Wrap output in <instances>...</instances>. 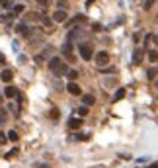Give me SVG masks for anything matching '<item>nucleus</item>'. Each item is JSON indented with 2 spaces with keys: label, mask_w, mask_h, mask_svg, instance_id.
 I'll use <instances>...</instances> for the list:
<instances>
[{
  "label": "nucleus",
  "mask_w": 158,
  "mask_h": 168,
  "mask_svg": "<svg viewBox=\"0 0 158 168\" xmlns=\"http://www.w3.org/2000/svg\"><path fill=\"white\" fill-rule=\"evenodd\" d=\"M78 51H80V57H82V59H86V61L94 59V47H92V43L82 41L80 47H78Z\"/></svg>",
  "instance_id": "nucleus-1"
},
{
  "label": "nucleus",
  "mask_w": 158,
  "mask_h": 168,
  "mask_svg": "<svg viewBox=\"0 0 158 168\" xmlns=\"http://www.w3.org/2000/svg\"><path fill=\"white\" fill-rule=\"evenodd\" d=\"M94 61L98 67H105L107 63H109V53H105V51H100V53L94 57Z\"/></svg>",
  "instance_id": "nucleus-2"
},
{
  "label": "nucleus",
  "mask_w": 158,
  "mask_h": 168,
  "mask_svg": "<svg viewBox=\"0 0 158 168\" xmlns=\"http://www.w3.org/2000/svg\"><path fill=\"white\" fill-rule=\"evenodd\" d=\"M63 55L67 57L70 63L76 61V57H74V53H72V45H70V43H64V45H63Z\"/></svg>",
  "instance_id": "nucleus-3"
},
{
  "label": "nucleus",
  "mask_w": 158,
  "mask_h": 168,
  "mask_svg": "<svg viewBox=\"0 0 158 168\" xmlns=\"http://www.w3.org/2000/svg\"><path fill=\"white\" fill-rule=\"evenodd\" d=\"M67 90L72 94V96H80L82 94V90H80V86H78L76 82H68V86H67Z\"/></svg>",
  "instance_id": "nucleus-4"
},
{
  "label": "nucleus",
  "mask_w": 158,
  "mask_h": 168,
  "mask_svg": "<svg viewBox=\"0 0 158 168\" xmlns=\"http://www.w3.org/2000/svg\"><path fill=\"white\" fill-rule=\"evenodd\" d=\"M61 65H63V61H61V57H53V59H51V61H49V69H51V70L55 72L57 69H59V67H61Z\"/></svg>",
  "instance_id": "nucleus-5"
},
{
  "label": "nucleus",
  "mask_w": 158,
  "mask_h": 168,
  "mask_svg": "<svg viewBox=\"0 0 158 168\" xmlns=\"http://www.w3.org/2000/svg\"><path fill=\"white\" fill-rule=\"evenodd\" d=\"M142 55H145V51H142V49H135V51H133V63L139 65V63L142 61Z\"/></svg>",
  "instance_id": "nucleus-6"
},
{
  "label": "nucleus",
  "mask_w": 158,
  "mask_h": 168,
  "mask_svg": "<svg viewBox=\"0 0 158 168\" xmlns=\"http://www.w3.org/2000/svg\"><path fill=\"white\" fill-rule=\"evenodd\" d=\"M82 104H86V108H88V106H94V104H96V98L92 96V94H84V96H82Z\"/></svg>",
  "instance_id": "nucleus-7"
},
{
  "label": "nucleus",
  "mask_w": 158,
  "mask_h": 168,
  "mask_svg": "<svg viewBox=\"0 0 158 168\" xmlns=\"http://www.w3.org/2000/svg\"><path fill=\"white\" fill-rule=\"evenodd\" d=\"M0 78H2V82H10V80L14 78V72H12L10 69H6V70H2V74H0Z\"/></svg>",
  "instance_id": "nucleus-8"
},
{
  "label": "nucleus",
  "mask_w": 158,
  "mask_h": 168,
  "mask_svg": "<svg viewBox=\"0 0 158 168\" xmlns=\"http://www.w3.org/2000/svg\"><path fill=\"white\" fill-rule=\"evenodd\" d=\"M53 20L55 22H64V20H67V12H64V10H57L53 14Z\"/></svg>",
  "instance_id": "nucleus-9"
},
{
  "label": "nucleus",
  "mask_w": 158,
  "mask_h": 168,
  "mask_svg": "<svg viewBox=\"0 0 158 168\" xmlns=\"http://www.w3.org/2000/svg\"><path fill=\"white\" fill-rule=\"evenodd\" d=\"M4 96L6 98H16L18 96V90L14 88V86H8V88H4Z\"/></svg>",
  "instance_id": "nucleus-10"
},
{
  "label": "nucleus",
  "mask_w": 158,
  "mask_h": 168,
  "mask_svg": "<svg viewBox=\"0 0 158 168\" xmlns=\"http://www.w3.org/2000/svg\"><path fill=\"white\" fill-rule=\"evenodd\" d=\"M82 125V119H78V118H70V121H68V127L70 129H78Z\"/></svg>",
  "instance_id": "nucleus-11"
},
{
  "label": "nucleus",
  "mask_w": 158,
  "mask_h": 168,
  "mask_svg": "<svg viewBox=\"0 0 158 168\" xmlns=\"http://www.w3.org/2000/svg\"><path fill=\"white\" fill-rule=\"evenodd\" d=\"M76 24H86V18L84 16H74L72 20L68 22V26H76Z\"/></svg>",
  "instance_id": "nucleus-12"
},
{
  "label": "nucleus",
  "mask_w": 158,
  "mask_h": 168,
  "mask_svg": "<svg viewBox=\"0 0 158 168\" xmlns=\"http://www.w3.org/2000/svg\"><path fill=\"white\" fill-rule=\"evenodd\" d=\"M16 31H18V33H21V35H30V27H27L26 24H20V26L16 27Z\"/></svg>",
  "instance_id": "nucleus-13"
},
{
  "label": "nucleus",
  "mask_w": 158,
  "mask_h": 168,
  "mask_svg": "<svg viewBox=\"0 0 158 168\" xmlns=\"http://www.w3.org/2000/svg\"><path fill=\"white\" fill-rule=\"evenodd\" d=\"M67 72H68V67H67V65H64V63H63V65H61V67H59V69H57V70H55V74H57V76H63V74H67Z\"/></svg>",
  "instance_id": "nucleus-14"
},
{
  "label": "nucleus",
  "mask_w": 158,
  "mask_h": 168,
  "mask_svg": "<svg viewBox=\"0 0 158 168\" xmlns=\"http://www.w3.org/2000/svg\"><path fill=\"white\" fill-rule=\"evenodd\" d=\"M146 57H148V61H150V63H156V61H158V51H154V49H152V51H148Z\"/></svg>",
  "instance_id": "nucleus-15"
},
{
  "label": "nucleus",
  "mask_w": 158,
  "mask_h": 168,
  "mask_svg": "<svg viewBox=\"0 0 158 168\" xmlns=\"http://www.w3.org/2000/svg\"><path fill=\"white\" fill-rule=\"evenodd\" d=\"M67 76H68L70 82H74V80L78 78V70H68V72H67Z\"/></svg>",
  "instance_id": "nucleus-16"
},
{
  "label": "nucleus",
  "mask_w": 158,
  "mask_h": 168,
  "mask_svg": "<svg viewBox=\"0 0 158 168\" xmlns=\"http://www.w3.org/2000/svg\"><path fill=\"white\" fill-rule=\"evenodd\" d=\"M49 115H51V119H53V121H57V119H59V115H61V113H59V109H57V108H53V109H51V113H49Z\"/></svg>",
  "instance_id": "nucleus-17"
},
{
  "label": "nucleus",
  "mask_w": 158,
  "mask_h": 168,
  "mask_svg": "<svg viewBox=\"0 0 158 168\" xmlns=\"http://www.w3.org/2000/svg\"><path fill=\"white\" fill-rule=\"evenodd\" d=\"M6 115H8V113H6V109L0 106V125H2V123L6 121Z\"/></svg>",
  "instance_id": "nucleus-18"
},
{
  "label": "nucleus",
  "mask_w": 158,
  "mask_h": 168,
  "mask_svg": "<svg viewBox=\"0 0 158 168\" xmlns=\"http://www.w3.org/2000/svg\"><path fill=\"white\" fill-rule=\"evenodd\" d=\"M24 10H26V6H24V4H16V6H14V14H21Z\"/></svg>",
  "instance_id": "nucleus-19"
},
{
  "label": "nucleus",
  "mask_w": 158,
  "mask_h": 168,
  "mask_svg": "<svg viewBox=\"0 0 158 168\" xmlns=\"http://www.w3.org/2000/svg\"><path fill=\"white\" fill-rule=\"evenodd\" d=\"M26 18H27V20H41L43 16H41V14H33V12H31V14H27Z\"/></svg>",
  "instance_id": "nucleus-20"
},
{
  "label": "nucleus",
  "mask_w": 158,
  "mask_h": 168,
  "mask_svg": "<svg viewBox=\"0 0 158 168\" xmlns=\"http://www.w3.org/2000/svg\"><path fill=\"white\" fill-rule=\"evenodd\" d=\"M8 139H10V141H18L20 135L16 133V131H10V133H8Z\"/></svg>",
  "instance_id": "nucleus-21"
},
{
  "label": "nucleus",
  "mask_w": 158,
  "mask_h": 168,
  "mask_svg": "<svg viewBox=\"0 0 158 168\" xmlns=\"http://www.w3.org/2000/svg\"><path fill=\"white\" fill-rule=\"evenodd\" d=\"M76 139H80V141H88L90 135H86V133H78V135H76Z\"/></svg>",
  "instance_id": "nucleus-22"
},
{
  "label": "nucleus",
  "mask_w": 158,
  "mask_h": 168,
  "mask_svg": "<svg viewBox=\"0 0 158 168\" xmlns=\"http://www.w3.org/2000/svg\"><path fill=\"white\" fill-rule=\"evenodd\" d=\"M6 141H8V137H6V133H4V131H0V145H4Z\"/></svg>",
  "instance_id": "nucleus-23"
},
{
  "label": "nucleus",
  "mask_w": 158,
  "mask_h": 168,
  "mask_svg": "<svg viewBox=\"0 0 158 168\" xmlns=\"http://www.w3.org/2000/svg\"><path fill=\"white\" fill-rule=\"evenodd\" d=\"M156 2V0H146V2H145V10H150V8H152V4Z\"/></svg>",
  "instance_id": "nucleus-24"
},
{
  "label": "nucleus",
  "mask_w": 158,
  "mask_h": 168,
  "mask_svg": "<svg viewBox=\"0 0 158 168\" xmlns=\"http://www.w3.org/2000/svg\"><path fill=\"white\" fill-rule=\"evenodd\" d=\"M86 113H88V108H86V106L78 108V115H86Z\"/></svg>",
  "instance_id": "nucleus-25"
},
{
  "label": "nucleus",
  "mask_w": 158,
  "mask_h": 168,
  "mask_svg": "<svg viewBox=\"0 0 158 168\" xmlns=\"http://www.w3.org/2000/svg\"><path fill=\"white\" fill-rule=\"evenodd\" d=\"M156 72H158L156 69H150V70H148V78H150V80H152V78L156 76Z\"/></svg>",
  "instance_id": "nucleus-26"
},
{
  "label": "nucleus",
  "mask_w": 158,
  "mask_h": 168,
  "mask_svg": "<svg viewBox=\"0 0 158 168\" xmlns=\"http://www.w3.org/2000/svg\"><path fill=\"white\" fill-rule=\"evenodd\" d=\"M125 96V90L121 88V90H117V94H115V100H119V98H123Z\"/></svg>",
  "instance_id": "nucleus-27"
},
{
  "label": "nucleus",
  "mask_w": 158,
  "mask_h": 168,
  "mask_svg": "<svg viewBox=\"0 0 158 168\" xmlns=\"http://www.w3.org/2000/svg\"><path fill=\"white\" fill-rule=\"evenodd\" d=\"M10 109H12V112H14V113H16V115L20 113V108H18L16 104H10Z\"/></svg>",
  "instance_id": "nucleus-28"
},
{
  "label": "nucleus",
  "mask_w": 158,
  "mask_h": 168,
  "mask_svg": "<svg viewBox=\"0 0 158 168\" xmlns=\"http://www.w3.org/2000/svg\"><path fill=\"white\" fill-rule=\"evenodd\" d=\"M102 72H104V74H109V72H115V70H113V69H111V67H109V69H104V70H102Z\"/></svg>",
  "instance_id": "nucleus-29"
},
{
  "label": "nucleus",
  "mask_w": 158,
  "mask_h": 168,
  "mask_svg": "<svg viewBox=\"0 0 158 168\" xmlns=\"http://www.w3.org/2000/svg\"><path fill=\"white\" fill-rule=\"evenodd\" d=\"M37 2H39L41 6H47V4H49V0H37Z\"/></svg>",
  "instance_id": "nucleus-30"
},
{
  "label": "nucleus",
  "mask_w": 158,
  "mask_h": 168,
  "mask_svg": "<svg viewBox=\"0 0 158 168\" xmlns=\"http://www.w3.org/2000/svg\"><path fill=\"white\" fill-rule=\"evenodd\" d=\"M4 59H6V57H4L2 53H0V63H4Z\"/></svg>",
  "instance_id": "nucleus-31"
},
{
  "label": "nucleus",
  "mask_w": 158,
  "mask_h": 168,
  "mask_svg": "<svg viewBox=\"0 0 158 168\" xmlns=\"http://www.w3.org/2000/svg\"><path fill=\"white\" fill-rule=\"evenodd\" d=\"M148 168H158V162H154V164H150Z\"/></svg>",
  "instance_id": "nucleus-32"
},
{
  "label": "nucleus",
  "mask_w": 158,
  "mask_h": 168,
  "mask_svg": "<svg viewBox=\"0 0 158 168\" xmlns=\"http://www.w3.org/2000/svg\"><path fill=\"white\" fill-rule=\"evenodd\" d=\"M96 168H105V166H96Z\"/></svg>",
  "instance_id": "nucleus-33"
},
{
  "label": "nucleus",
  "mask_w": 158,
  "mask_h": 168,
  "mask_svg": "<svg viewBox=\"0 0 158 168\" xmlns=\"http://www.w3.org/2000/svg\"><path fill=\"white\" fill-rule=\"evenodd\" d=\"M0 102H2V94H0Z\"/></svg>",
  "instance_id": "nucleus-34"
}]
</instances>
